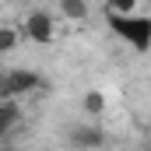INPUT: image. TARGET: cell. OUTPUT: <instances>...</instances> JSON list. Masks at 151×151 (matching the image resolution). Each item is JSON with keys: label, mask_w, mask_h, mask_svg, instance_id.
Returning <instances> with one entry per match:
<instances>
[{"label": "cell", "mask_w": 151, "mask_h": 151, "mask_svg": "<svg viewBox=\"0 0 151 151\" xmlns=\"http://www.w3.org/2000/svg\"><path fill=\"white\" fill-rule=\"evenodd\" d=\"M60 14L67 21H84L88 18V0H60Z\"/></svg>", "instance_id": "obj_6"}, {"label": "cell", "mask_w": 151, "mask_h": 151, "mask_svg": "<svg viewBox=\"0 0 151 151\" xmlns=\"http://www.w3.org/2000/svg\"><path fill=\"white\" fill-rule=\"evenodd\" d=\"M42 88V77L35 70H25V67H14V70H7V95L11 99H21V95H32Z\"/></svg>", "instance_id": "obj_3"}, {"label": "cell", "mask_w": 151, "mask_h": 151, "mask_svg": "<svg viewBox=\"0 0 151 151\" xmlns=\"http://www.w3.org/2000/svg\"><path fill=\"white\" fill-rule=\"evenodd\" d=\"M102 4H106V11H119V14L137 11V0H102Z\"/></svg>", "instance_id": "obj_9"}, {"label": "cell", "mask_w": 151, "mask_h": 151, "mask_svg": "<svg viewBox=\"0 0 151 151\" xmlns=\"http://www.w3.org/2000/svg\"><path fill=\"white\" fill-rule=\"evenodd\" d=\"M18 42H21V32H18V28H11V25H0V56L14 53V49H18Z\"/></svg>", "instance_id": "obj_8"}, {"label": "cell", "mask_w": 151, "mask_h": 151, "mask_svg": "<svg viewBox=\"0 0 151 151\" xmlns=\"http://www.w3.org/2000/svg\"><path fill=\"white\" fill-rule=\"evenodd\" d=\"M106 25H109L113 35L123 39L130 49H137V53H148V49H151V18H148V14H134V11L119 14V11H106Z\"/></svg>", "instance_id": "obj_1"}, {"label": "cell", "mask_w": 151, "mask_h": 151, "mask_svg": "<svg viewBox=\"0 0 151 151\" xmlns=\"http://www.w3.org/2000/svg\"><path fill=\"white\" fill-rule=\"evenodd\" d=\"M21 119V109H18V99H0V141L18 127Z\"/></svg>", "instance_id": "obj_5"}, {"label": "cell", "mask_w": 151, "mask_h": 151, "mask_svg": "<svg viewBox=\"0 0 151 151\" xmlns=\"http://www.w3.org/2000/svg\"><path fill=\"white\" fill-rule=\"evenodd\" d=\"M70 144L74 148H99V144H106V134L95 123H84V127H74L70 130Z\"/></svg>", "instance_id": "obj_4"}, {"label": "cell", "mask_w": 151, "mask_h": 151, "mask_svg": "<svg viewBox=\"0 0 151 151\" xmlns=\"http://www.w3.org/2000/svg\"><path fill=\"white\" fill-rule=\"evenodd\" d=\"M25 39H32V42H39V46H46V42H53V35H56V25H53V18L46 14V11H32L28 18H25Z\"/></svg>", "instance_id": "obj_2"}, {"label": "cell", "mask_w": 151, "mask_h": 151, "mask_svg": "<svg viewBox=\"0 0 151 151\" xmlns=\"http://www.w3.org/2000/svg\"><path fill=\"white\" fill-rule=\"evenodd\" d=\"M81 109H84L88 116H102V113H106V95H102V91H84Z\"/></svg>", "instance_id": "obj_7"}, {"label": "cell", "mask_w": 151, "mask_h": 151, "mask_svg": "<svg viewBox=\"0 0 151 151\" xmlns=\"http://www.w3.org/2000/svg\"><path fill=\"white\" fill-rule=\"evenodd\" d=\"M0 99H11L7 95V70H0Z\"/></svg>", "instance_id": "obj_10"}]
</instances>
